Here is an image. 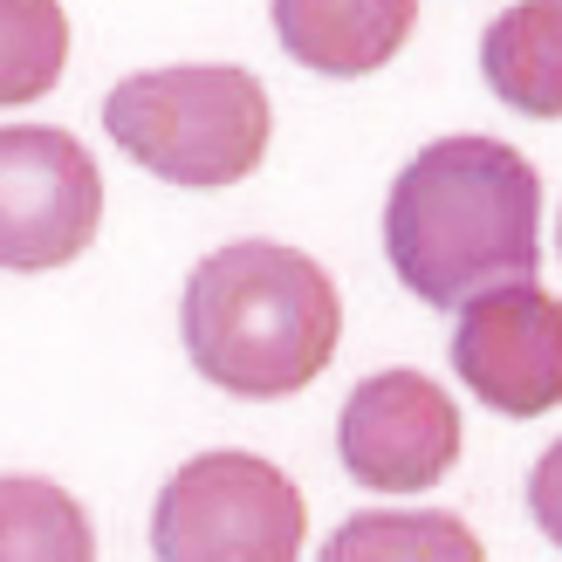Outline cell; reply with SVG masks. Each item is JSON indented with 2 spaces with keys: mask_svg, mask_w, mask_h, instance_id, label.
<instances>
[{
  "mask_svg": "<svg viewBox=\"0 0 562 562\" xmlns=\"http://www.w3.org/2000/svg\"><path fill=\"white\" fill-rule=\"evenodd\" d=\"M336 453L350 481L371 494L439 487L460 460V412L426 371H378L344 398Z\"/></svg>",
  "mask_w": 562,
  "mask_h": 562,
  "instance_id": "cell-7",
  "label": "cell"
},
{
  "mask_svg": "<svg viewBox=\"0 0 562 562\" xmlns=\"http://www.w3.org/2000/svg\"><path fill=\"white\" fill-rule=\"evenodd\" d=\"M103 227L97 158L55 124H0V268H69Z\"/></svg>",
  "mask_w": 562,
  "mask_h": 562,
  "instance_id": "cell-5",
  "label": "cell"
},
{
  "mask_svg": "<svg viewBox=\"0 0 562 562\" xmlns=\"http://www.w3.org/2000/svg\"><path fill=\"white\" fill-rule=\"evenodd\" d=\"M103 131L151 179L186 186V192H220L268 158L274 110L247 69L186 63V69L124 76L103 97Z\"/></svg>",
  "mask_w": 562,
  "mask_h": 562,
  "instance_id": "cell-3",
  "label": "cell"
},
{
  "mask_svg": "<svg viewBox=\"0 0 562 562\" xmlns=\"http://www.w3.org/2000/svg\"><path fill=\"white\" fill-rule=\"evenodd\" d=\"M384 255L398 281L460 308L501 281H536L542 268V179L501 137H439L384 200Z\"/></svg>",
  "mask_w": 562,
  "mask_h": 562,
  "instance_id": "cell-1",
  "label": "cell"
},
{
  "mask_svg": "<svg viewBox=\"0 0 562 562\" xmlns=\"http://www.w3.org/2000/svg\"><path fill=\"white\" fill-rule=\"evenodd\" d=\"M528 515H536V528L562 549V439L536 460V473H528Z\"/></svg>",
  "mask_w": 562,
  "mask_h": 562,
  "instance_id": "cell-13",
  "label": "cell"
},
{
  "mask_svg": "<svg viewBox=\"0 0 562 562\" xmlns=\"http://www.w3.org/2000/svg\"><path fill=\"white\" fill-rule=\"evenodd\" d=\"M487 90L521 117H562V0H515L481 35Z\"/></svg>",
  "mask_w": 562,
  "mask_h": 562,
  "instance_id": "cell-9",
  "label": "cell"
},
{
  "mask_svg": "<svg viewBox=\"0 0 562 562\" xmlns=\"http://www.w3.org/2000/svg\"><path fill=\"white\" fill-rule=\"evenodd\" d=\"M0 562H97L82 501L35 473H0Z\"/></svg>",
  "mask_w": 562,
  "mask_h": 562,
  "instance_id": "cell-11",
  "label": "cell"
},
{
  "mask_svg": "<svg viewBox=\"0 0 562 562\" xmlns=\"http://www.w3.org/2000/svg\"><path fill=\"white\" fill-rule=\"evenodd\" d=\"M308 508L295 481L261 453H200L158 487V562H295Z\"/></svg>",
  "mask_w": 562,
  "mask_h": 562,
  "instance_id": "cell-4",
  "label": "cell"
},
{
  "mask_svg": "<svg viewBox=\"0 0 562 562\" xmlns=\"http://www.w3.org/2000/svg\"><path fill=\"white\" fill-rule=\"evenodd\" d=\"M316 562H487L481 536L439 508H363L323 542Z\"/></svg>",
  "mask_w": 562,
  "mask_h": 562,
  "instance_id": "cell-10",
  "label": "cell"
},
{
  "mask_svg": "<svg viewBox=\"0 0 562 562\" xmlns=\"http://www.w3.org/2000/svg\"><path fill=\"white\" fill-rule=\"evenodd\" d=\"M453 371L501 418H542L562 405V302L536 281L460 302L453 323Z\"/></svg>",
  "mask_w": 562,
  "mask_h": 562,
  "instance_id": "cell-6",
  "label": "cell"
},
{
  "mask_svg": "<svg viewBox=\"0 0 562 562\" xmlns=\"http://www.w3.org/2000/svg\"><path fill=\"white\" fill-rule=\"evenodd\" d=\"M69 14L63 0H0V110L35 103L63 82Z\"/></svg>",
  "mask_w": 562,
  "mask_h": 562,
  "instance_id": "cell-12",
  "label": "cell"
},
{
  "mask_svg": "<svg viewBox=\"0 0 562 562\" xmlns=\"http://www.w3.org/2000/svg\"><path fill=\"white\" fill-rule=\"evenodd\" d=\"M555 247H562V220H555Z\"/></svg>",
  "mask_w": 562,
  "mask_h": 562,
  "instance_id": "cell-14",
  "label": "cell"
},
{
  "mask_svg": "<svg viewBox=\"0 0 562 562\" xmlns=\"http://www.w3.org/2000/svg\"><path fill=\"white\" fill-rule=\"evenodd\" d=\"M344 336L336 281L281 240H234L186 281V350L234 398H289L316 384Z\"/></svg>",
  "mask_w": 562,
  "mask_h": 562,
  "instance_id": "cell-2",
  "label": "cell"
},
{
  "mask_svg": "<svg viewBox=\"0 0 562 562\" xmlns=\"http://www.w3.org/2000/svg\"><path fill=\"white\" fill-rule=\"evenodd\" d=\"M418 0H274V35L289 63L316 76H371L405 48Z\"/></svg>",
  "mask_w": 562,
  "mask_h": 562,
  "instance_id": "cell-8",
  "label": "cell"
}]
</instances>
